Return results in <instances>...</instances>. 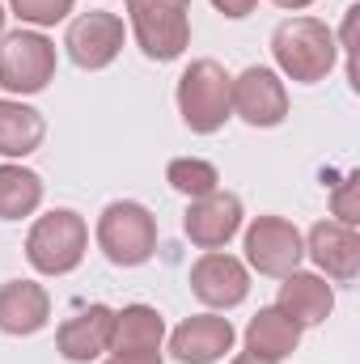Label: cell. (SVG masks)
I'll return each mask as SVG.
<instances>
[{"instance_id":"d4e9b609","label":"cell","mask_w":360,"mask_h":364,"mask_svg":"<svg viewBox=\"0 0 360 364\" xmlns=\"http://www.w3.org/2000/svg\"><path fill=\"white\" fill-rule=\"evenodd\" d=\"M106 364H162V352H149V356H110Z\"/></svg>"},{"instance_id":"5bb4252c","label":"cell","mask_w":360,"mask_h":364,"mask_svg":"<svg viewBox=\"0 0 360 364\" xmlns=\"http://www.w3.org/2000/svg\"><path fill=\"white\" fill-rule=\"evenodd\" d=\"M110 326H115V309L110 305H85L77 309L60 331H55V352L68 364H90L110 348Z\"/></svg>"},{"instance_id":"ba28073f","label":"cell","mask_w":360,"mask_h":364,"mask_svg":"<svg viewBox=\"0 0 360 364\" xmlns=\"http://www.w3.org/2000/svg\"><path fill=\"white\" fill-rule=\"evenodd\" d=\"M123 17L119 13H106V9H93V13H81L68 34H64V47H68V60L85 73H102L115 64V55L123 51Z\"/></svg>"},{"instance_id":"7a4b0ae2","label":"cell","mask_w":360,"mask_h":364,"mask_svg":"<svg viewBox=\"0 0 360 364\" xmlns=\"http://www.w3.org/2000/svg\"><path fill=\"white\" fill-rule=\"evenodd\" d=\"M90 250V225L81 212L73 208H55L47 216H38L26 233V259L30 267L43 275H68L81 267Z\"/></svg>"},{"instance_id":"d6986e66","label":"cell","mask_w":360,"mask_h":364,"mask_svg":"<svg viewBox=\"0 0 360 364\" xmlns=\"http://www.w3.org/2000/svg\"><path fill=\"white\" fill-rule=\"evenodd\" d=\"M47 136V119L17 102V97H0V157H30Z\"/></svg>"},{"instance_id":"83f0119b","label":"cell","mask_w":360,"mask_h":364,"mask_svg":"<svg viewBox=\"0 0 360 364\" xmlns=\"http://www.w3.org/2000/svg\"><path fill=\"white\" fill-rule=\"evenodd\" d=\"M0 34H4V4H0Z\"/></svg>"},{"instance_id":"484cf974","label":"cell","mask_w":360,"mask_h":364,"mask_svg":"<svg viewBox=\"0 0 360 364\" xmlns=\"http://www.w3.org/2000/svg\"><path fill=\"white\" fill-rule=\"evenodd\" d=\"M271 4H275V9H292V13H297V9H309L314 0H271Z\"/></svg>"},{"instance_id":"9a60e30c","label":"cell","mask_w":360,"mask_h":364,"mask_svg":"<svg viewBox=\"0 0 360 364\" xmlns=\"http://www.w3.org/2000/svg\"><path fill=\"white\" fill-rule=\"evenodd\" d=\"M51 318V296L34 279H9L0 284V331L13 339L38 335Z\"/></svg>"},{"instance_id":"4316f807","label":"cell","mask_w":360,"mask_h":364,"mask_svg":"<svg viewBox=\"0 0 360 364\" xmlns=\"http://www.w3.org/2000/svg\"><path fill=\"white\" fill-rule=\"evenodd\" d=\"M229 364H268V360H259V356H250V352H246V356H238V360H229Z\"/></svg>"},{"instance_id":"2e32d148","label":"cell","mask_w":360,"mask_h":364,"mask_svg":"<svg viewBox=\"0 0 360 364\" xmlns=\"http://www.w3.org/2000/svg\"><path fill=\"white\" fill-rule=\"evenodd\" d=\"M275 309L284 318H292L301 331L305 326H318L331 318L335 309V292L322 275H309V272H288L284 284H280V296H275Z\"/></svg>"},{"instance_id":"4fadbf2b","label":"cell","mask_w":360,"mask_h":364,"mask_svg":"<svg viewBox=\"0 0 360 364\" xmlns=\"http://www.w3.org/2000/svg\"><path fill=\"white\" fill-rule=\"evenodd\" d=\"M233 322L221 314H195L170 335V352L179 364H216L233 352Z\"/></svg>"},{"instance_id":"3957f363","label":"cell","mask_w":360,"mask_h":364,"mask_svg":"<svg viewBox=\"0 0 360 364\" xmlns=\"http://www.w3.org/2000/svg\"><path fill=\"white\" fill-rule=\"evenodd\" d=\"M97 246L115 267H144L157 250V216L136 199H115L97 216Z\"/></svg>"},{"instance_id":"44dd1931","label":"cell","mask_w":360,"mask_h":364,"mask_svg":"<svg viewBox=\"0 0 360 364\" xmlns=\"http://www.w3.org/2000/svg\"><path fill=\"white\" fill-rule=\"evenodd\" d=\"M166 182L186 195V199H203V195H212L216 186H221V174H216V166L212 161H203V157H174L170 166H166Z\"/></svg>"},{"instance_id":"7c38bea8","label":"cell","mask_w":360,"mask_h":364,"mask_svg":"<svg viewBox=\"0 0 360 364\" xmlns=\"http://www.w3.org/2000/svg\"><path fill=\"white\" fill-rule=\"evenodd\" d=\"M305 255L318 263V272L335 284H352L360 275V233L356 225H339V220H318L305 237Z\"/></svg>"},{"instance_id":"9c48e42d","label":"cell","mask_w":360,"mask_h":364,"mask_svg":"<svg viewBox=\"0 0 360 364\" xmlns=\"http://www.w3.org/2000/svg\"><path fill=\"white\" fill-rule=\"evenodd\" d=\"M229 102L233 114L250 127H280L288 119V90L263 64H250L238 81H229Z\"/></svg>"},{"instance_id":"6da1fadb","label":"cell","mask_w":360,"mask_h":364,"mask_svg":"<svg viewBox=\"0 0 360 364\" xmlns=\"http://www.w3.org/2000/svg\"><path fill=\"white\" fill-rule=\"evenodd\" d=\"M271 55H275V68L288 81L318 85L335 68L339 47H335V34H331L327 21H318V17H288L271 34Z\"/></svg>"},{"instance_id":"8992f818","label":"cell","mask_w":360,"mask_h":364,"mask_svg":"<svg viewBox=\"0 0 360 364\" xmlns=\"http://www.w3.org/2000/svg\"><path fill=\"white\" fill-rule=\"evenodd\" d=\"M55 81V43L38 30L0 34V85L17 97L43 93Z\"/></svg>"},{"instance_id":"5b68a950","label":"cell","mask_w":360,"mask_h":364,"mask_svg":"<svg viewBox=\"0 0 360 364\" xmlns=\"http://www.w3.org/2000/svg\"><path fill=\"white\" fill-rule=\"evenodd\" d=\"M140 51L157 64L179 60L191 43V0H123Z\"/></svg>"},{"instance_id":"cb8c5ba5","label":"cell","mask_w":360,"mask_h":364,"mask_svg":"<svg viewBox=\"0 0 360 364\" xmlns=\"http://www.w3.org/2000/svg\"><path fill=\"white\" fill-rule=\"evenodd\" d=\"M212 4H216L229 21H242V17H250V13H255V4H259V0H212Z\"/></svg>"},{"instance_id":"603a6c76","label":"cell","mask_w":360,"mask_h":364,"mask_svg":"<svg viewBox=\"0 0 360 364\" xmlns=\"http://www.w3.org/2000/svg\"><path fill=\"white\" fill-rule=\"evenodd\" d=\"M356 186H360V174H348V178L335 186V195H331V208H335V220H339V225H356V220H360Z\"/></svg>"},{"instance_id":"8fae6325","label":"cell","mask_w":360,"mask_h":364,"mask_svg":"<svg viewBox=\"0 0 360 364\" xmlns=\"http://www.w3.org/2000/svg\"><path fill=\"white\" fill-rule=\"evenodd\" d=\"M191 292L208 309H233L250 292V272L242 259H233L225 250H203L191 267Z\"/></svg>"},{"instance_id":"ffe728a7","label":"cell","mask_w":360,"mask_h":364,"mask_svg":"<svg viewBox=\"0 0 360 364\" xmlns=\"http://www.w3.org/2000/svg\"><path fill=\"white\" fill-rule=\"evenodd\" d=\"M43 203V178L26 166H0V220H21Z\"/></svg>"},{"instance_id":"52a82bcc","label":"cell","mask_w":360,"mask_h":364,"mask_svg":"<svg viewBox=\"0 0 360 364\" xmlns=\"http://www.w3.org/2000/svg\"><path fill=\"white\" fill-rule=\"evenodd\" d=\"M305 259V237L297 233L292 220L284 216H255L246 229V263L259 275H275L284 279L297 272V263Z\"/></svg>"},{"instance_id":"7402d4cb","label":"cell","mask_w":360,"mask_h":364,"mask_svg":"<svg viewBox=\"0 0 360 364\" xmlns=\"http://www.w3.org/2000/svg\"><path fill=\"white\" fill-rule=\"evenodd\" d=\"M9 9L26 26H55L73 13V0H9Z\"/></svg>"},{"instance_id":"277c9868","label":"cell","mask_w":360,"mask_h":364,"mask_svg":"<svg viewBox=\"0 0 360 364\" xmlns=\"http://www.w3.org/2000/svg\"><path fill=\"white\" fill-rule=\"evenodd\" d=\"M229 81L233 77L216 60H195L179 77V114L195 136H212L233 119Z\"/></svg>"},{"instance_id":"ac0fdd59","label":"cell","mask_w":360,"mask_h":364,"mask_svg":"<svg viewBox=\"0 0 360 364\" xmlns=\"http://www.w3.org/2000/svg\"><path fill=\"white\" fill-rule=\"evenodd\" d=\"M297 343H301V326L292 318H284L275 305L259 309L250 318V326H246V352L259 356V360H268V364H280L284 356H292Z\"/></svg>"},{"instance_id":"30bf717a","label":"cell","mask_w":360,"mask_h":364,"mask_svg":"<svg viewBox=\"0 0 360 364\" xmlns=\"http://www.w3.org/2000/svg\"><path fill=\"white\" fill-rule=\"evenodd\" d=\"M242 229V199L233 191H212L203 199H191L186 216H182V233L191 237V246L199 250H221L238 237Z\"/></svg>"},{"instance_id":"e0dca14e","label":"cell","mask_w":360,"mask_h":364,"mask_svg":"<svg viewBox=\"0 0 360 364\" xmlns=\"http://www.w3.org/2000/svg\"><path fill=\"white\" fill-rule=\"evenodd\" d=\"M166 339V322L153 305H123L115 309V326H110V348L115 356H149L162 352Z\"/></svg>"}]
</instances>
